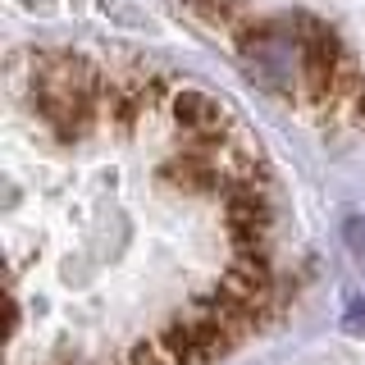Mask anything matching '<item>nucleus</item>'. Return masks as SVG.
I'll use <instances>...</instances> for the list:
<instances>
[{
	"instance_id": "nucleus-1",
	"label": "nucleus",
	"mask_w": 365,
	"mask_h": 365,
	"mask_svg": "<svg viewBox=\"0 0 365 365\" xmlns=\"http://www.w3.org/2000/svg\"><path fill=\"white\" fill-rule=\"evenodd\" d=\"M347 247L356 251V256L365 260V215H356V220L347 224Z\"/></svg>"
},
{
	"instance_id": "nucleus-2",
	"label": "nucleus",
	"mask_w": 365,
	"mask_h": 365,
	"mask_svg": "<svg viewBox=\"0 0 365 365\" xmlns=\"http://www.w3.org/2000/svg\"><path fill=\"white\" fill-rule=\"evenodd\" d=\"M342 324H347L351 334H365V297H361V302H351V306H347V315H342Z\"/></svg>"
}]
</instances>
